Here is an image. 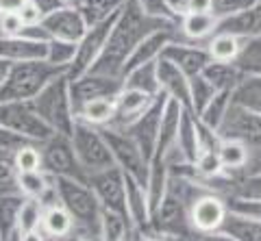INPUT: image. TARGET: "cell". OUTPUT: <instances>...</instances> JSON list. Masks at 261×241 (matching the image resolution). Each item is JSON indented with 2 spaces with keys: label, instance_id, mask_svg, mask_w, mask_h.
I'll use <instances>...</instances> for the list:
<instances>
[{
  "label": "cell",
  "instance_id": "51",
  "mask_svg": "<svg viewBox=\"0 0 261 241\" xmlns=\"http://www.w3.org/2000/svg\"><path fill=\"white\" fill-rule=\"evenodd\" d=\"M29 0H0V15L5 13H20V9Z\"/></svg>",
  "mask_w": 261,
  "mask_h": 241
},
{
  "label": "cell",
  "instance_id": "4",
  "mask_svg": "<svg viewBox=\"0 0 261 241\" xmlns=\"http://www.w3.org/2000/svg\"><path fill=\"white\" fill-rule=\"evenodd\" d=\"M65 72L68 70L57 68L46 59L11 63L9 74L0 87V102H31L53 78L65 74Z\"/></svg>",
  "mask_w": 261,
  "mask_h": 241
},
{
  "label": "cell",
  "instance_id": "39",
  "mask_svg": "<svg viewBox=\"0 0 261 241\" xmlns=\"http://www.w3.org/2000/svg\"><path fill=\"white\" fill-rule=\"evenodd\" d=\"M44 202L35 198H24V204L20 208V220H18V232H31V230H42L44 220Z\"/></svg>",
  "mask_w": 261,
  "mask_h": 241
},
{
  "label": "cell",
  "instance_id": "17",
  "mask_svg": "<svg viewBox=\"0 0 261 241\" xmlns=\"http://www.w3.org/2000/svg\"><path fill=\"white\" fill-rule=\"evenodd\" d=\"M218 31L238 35L240 39L261 35V0L246 5L244 9L226 15V18H220Z\"/></svg>",
  "mask_w": 261,
  "mask_h": 241
},
{
  "label": "cell",
  "instance_id": "32",
  "mask_svg": "<svg viewBox=\"0 0 261 241\" xmlns=\"http://www.w3.org/2000/svg\"><path fill=\"white\" fill-rule=\"evenodd\" d=\"M135 232L133 224L128 218L113 211L102 208V222H100V237L98 241H128L130 235Z\"/></svg>",
  "mask_w": 261,
  "mask_h": 241
},
{
  "label": "cell",
  "instance_id": "64",
  "mask_svg": "<svg viewBox=\"0 0 261 241\" xmlns=\"http://www.w3.org/2000/svg\"><path fill=\"white\" fill-rule=\"evenodd\" d=\"M50 241H55V239H50Z\"/></svg>",
  "mask_w": 261,
  "mask_h": 241
},
{
  "label": "cell",
  "instance_id": "22",
  "mask_svg": "<svg viewBox=\"0 0 261 241\" xmlns=\"http://www.w3.org/2000/svg\"><path fill=\"white\" fill-rule=\"evenodd\" d=\"M170 165L163 155H152L150 159V170H148V180H146V191H148V200H150V213L159 206V202L168 194L170 187ZM152 218V215H150Z\"/></svg>",
  "mask_w": 261,
  "mask_h": 241
},
{
  "label": "cell",
  "instance_id": "60",
  "mask_svg": "<svg viewBox=\"0 0 261 241\" xmlns=\"http://www.w3.org/2000/svg\"><path fill=\"white\" fill-rule=\"evenodd\" d=\"M5 191H13V189H3V187H0V196H3V194H5Z\"/></svg>",
  "mask_w": 261,
  "mask_h": 241
},
{
  "label": "cell",
  "instance_id": "46",
  "mask_svg": "<svg viewBox=\"0 0 261 241\" xmlns=\"http://www.w3.org/2000/svg\"><path fill=\"white\" fill-rule=\"evenodd\" d=\"M24 31V22L18 13H5L0 15V35L5 37H15V35H22Z\"/></svg>",
  "mask_w": 261,
  "mask_h": 241
},
{
  "label": "cell",
  "instance_id": "58",
  "mask_svg": "<svg viewBox=\"0 0 261 241\" xmlns=\"http://www.w3.org/2000/svg\"><path fill=\"white\" fill-rule=\"evenodd\" d=\"M7 241H18V232H15V235H11V237L7 239Z\"/></svg>",
  "mask_w": 261,
  "mask_h": 241
},
{
  "label": "cell",
  "instance_id": "37",
  "mask_svg": "<svg viewBox=\"0 0 261 241\" xmlns=\"http://www.w3.org/2000/svg\"><path fill=\"white\" fill-rule=\"evenodd\" d=\"M235 66H238L244 74L261 76V35L244 39L240 57L235 59Z\"/></svg>",
  "mask_w": 261,
  "mask_h": 241
},
{
  "label": "cell",
  "instance_id": "33",
  "mask_svg": "<svg viewBox=\"0 0 261 241\" xmlns=\"http://www.w3.org/2000/svg\"><path fill=\"white\" fill-rule=\"evenodd\" d=\"M126 3L128 0H79L74 7L83 13L87 26H94V24L107 20L109 15L118 13Z\"/></svg>",
  "mask_w": 261,
  "mask_h": 241
},
{
  "label": "cell",
  "instance_id": "43",
  "mask_svg": "<svg viewBox=\"0 0 261 241\" xmlns=\"http://www.w3.org/2000/svg\"><path fill=\"white\" fill-rule=\"evenodd\" d=\"M137 5H140V9L148 15V18H154V20H163V22H176L178 20L172 15L170 11V7L166 0H135Z\"/></svg>",
  "mask_w": 261,
  "mask_h": 241
},
{
  "label": "cell",
  "instance_id": "26",
  "mask_svg": "<svg viewBox=\"0 0 261 241\" xmlns=\"http://www.w3.org/2000/svg\"><path fill=\"white\" fill-rule=\"evenodd\" d=\"M124 89H137L157 98L161 96V85H159V72H157V61L142 63L124 74Z\"/></svg>",
  "mask_w": 261,
  "mask_h": 241
},
{
  "label": "cell",
  "instance_id": "62",
  "mask_svg": "<svg viewBox=\"0 0 261 241\" xmlns=\"http://www.w3.org/2000/svg\"><path fill=\"white\" fill-rule=\"evenodd\" d=\"M0 241H7V239H5V237H3V232H0Z\"/></svg>",
  "mask_w": 261,
  "mask_h": 241
},
{
  "label": "cell",
  "instance_id": "40",
  "mask_svg": "<svg viewBox=\"0 0 261 241\" xmlns=\"http://www.w3.org/2000/svg\"><path fill=\"white\" fill-rule=\"evenodd\" d=\"M74 57H76V44L63 42V39H48V50H46L48 63L63 70H70Z\"/></svg>",
  "mask_w": 261,
  "mask_h": 241
},
{
  "label": "cell",
  "instance_id": "63",
  "mask_svg": "<svg viewBox=\"0 0 261 241\" xmlns=\"http://www.w3.org/2000/svg\"><path fill=\"white\" fill-rule=\"evenodd\" d=\"M250 3H257V0H250Z\"/></svg>",
  "mask_w": 261,
  "mask_h": 241
},
{
  "label": "cell",
  "instance_id": "12",
  "mask_svg": "<svg viewBox=\"0 0 261 241\" xmlns=\"http://www.w3.org/2000/svg\"><path fill=\"white\" fill-rule=\"evenodd\" d=\"M124 89V78L98 74V72H85L83 76L70 78V94L72 104H74V113L79 117V111L87 102L98 98H118V94Z\"/></svg>",
  "mask_w": 261,
  "mask_h": 241
},
{
  "label": "cell",
  "instance_id": "3",
  "mask_svg": "<svg viewBox=\"0 0 261 241\" xmlns=\"http://www.w3.org/2000/svg\"><path fill=\"white\" fill-rule=\"evenodd\" d=\"M33 109L37 115L50 126V131L57 135H65L70 137L76 124V113L74 104H72V94H70V76L68 72L53 78L35 98L31 100Z\"/></svg>",
  "mask_w": 261,
  "mask_h": 241
},
{
  "label": "cell",
  "instance_id": "34",
  "mask_svg": "<svg viewBox=\"0 0 261 241\" xmlns=\"http://www.w3.org/2000/svg\"><path fill=\"white\" fill-rule=\"evenodd\" d=\"M233 102L244 109L255 111V113H261V76L244 74L233 92Z\"/></svg>",
  "mask_w": 261,
  "mask_h": 241
},
{
  "label": "cell",
  "instance_id": "44",
  "mask_svg": "<svg viewBox=\"0 0 261 241\" xmlns=\"http://www.w3.org/2000/svg\"><path fill=\"white\" fill-rule=\"evenodd\" d=\"M29 143H33V141H29L27 137H22V135H18V133L9 131V128L0 126V152H3L5 157L13 159L15 152H18L20 148H24V146H29Z\"/></svg>",
  "mask_w": 261,
  "mask_h": 241
},
{
  "label": "cell",
  "instance_id": "18",
  "mask_svg": "<svg viewBox=\"0 0 261 241\" xmlns=\"http://www.w3.org/2000/svg\"><path fill=\"white\" fill-rule=\"evenodd\" d=\"M152 102H154L152 96L144 94V92L122 89L116 98V117H113V122L109 126L118 128V131H124V128L133 124Z\"/></svg>",
  "mask_w": 261,
  "mask_h": 241
},
{
  "label": "cell",
  "instance_id": "23",
  "mask_svg": "<svg viewBox=\"0 0 261 241\" xmlns=\"http://www.w3.org/2000/svg\"><path fill=\"white\" fill-rule=\"evenodd\" d=\"M220 18L214 13H185L178 22V31L185 42L202 44L218 31Z\"/></svg>",
  "mask_w": 261,
  "mask_h": 241
},
{
  "label": "cell",
  "instance_id": "16",
  "mask_svg": "<svg viewBox=\"0 0 261 241\" xmlns=\"http://www.w3.org/2000/svg\"><path fill=\"white\" fill-rule=\"evenodd\" d=\"M161 57L172 61L174 66L181 68L190 78L196 74H202V70H205L211 61L205 46L194 44V42H185V39H176V42L168 44Z\"/></svg>",
  "mask_w": 261,
  "mask_h": 241
},
{
  "label": "cell",
  "instance_id": "48",
  "mask_svg": "<svg viewBox=\"0 0 261 241\" xmlns=\"http://www.w3.org/2000/svg\"><path fill=\"white\" fill-rule=\"evenodd\" d=\"M18 15L22 18L24 26H33V24H39V22H42V18H44V13L39 11L37 7L31 3V0H29V3L22 7V9H20V13H18Z\"/></svg>",
  "mask_w": 261,
  "mask_h": 241
},
{
  "label": "cell",
  "instance_id": "47",
  "mask_svg": "<svg viewBox=\"0 0 261 241\" xmlns=\"http://www.w3.org/2000/svg\"><path fill=\"white\" fill-rule=\"evenodd\" d=\"M211 5H214V15L218 18H226V15H231L235 11L244 9L246 5H250V0H211Z\"/></svg>",
  "mask_w": 261,
  "mask_h": 241
},
{
  "label": "cell",
  "instance_id": "35",
  "mask_svg": "<svg viewBox=\"0 0 261 241\" xmlns=\"http://www.w3.org/2000/svg\"><path fill=\"white\" fill-rule=\"evenodd\" d=\"M113 117H116V98L92 100L79 111V119H83V122L98 126V128L109 126L113 122Z\"/></svg>",
  "mask_w": 261,
  "mask_h": 241
},
{
  "label": "cell",
  "instance_id": "14",
  "mask_svg": "<svg viewBox=\"0 0 261 241\" xmlns=\"http://www.w3.org/2000/svg\"><path fill=\"white\" fill-rule=\"evenodd\" d=\"M168 96L161 94L154 98V102L150 104L144 113L135 119L130 126L124 128V133L130 135L137 146L144 150V155L152 159L154 150H157V139H159V126H161V115H163V107H166Z\"/></svg>",
  "mask_w": 261,
  "mask_h": 241
},
{
  "label": "cell",
  "instance_id": "42",
  "mask_svg": "<svg viewBox=\"0 0 261 241\" xmlns=\"http://www.w3.org/2000/svg\"><path fill=\"white\" fill-rule=\"evenodd\" d=\"M228 211L238 213L242 218L261 222V198H248V196H231L226 200Z\"/></svg>",
  "mask_w": 261,
  "mask_h": 241
},
{
  "label": "cell",
  "instance_id": "56",
  "mask_svg": "<svg viewBox=\"0 0 261 241\" xmlns=\"http://www.w3.org/2000/svg\"><path fill=\"white\" fill-rule=\"evenodd\" d=\"M61 241H96V239H87V237H81V235H76V232H72V235H68Z\"/></svg>",
  "mask_w": 261,
  "mask_h": 241
},
{
  "label": "cell",
  "instance_id": "13",
  "mask_svg": "<svg viewBox=\"0 0 261 241\" xmlns=\"http://www.w3.org/2000/svg\"><path fill=\"white\" fill-rule=\"evenodd\" d=\"M89 187L94 189L98 202L105 211H113L128 218L126 213V176L120 167H109V170L96 172L89 176Z\"/></svg>",
  "mask_w": 261,
  "mask_h": 241
},
{
  "label": "cell",
  "instance_id": "9",
  "mask_svg": "<svg viewBox=\"0 0 261 241\" xmlns=\"http://www.w3.org/2000/svg\"><path fill=\"white\" fill-rule=\"evenodd\" d=\"M0 126L9 128V131L22 135L33 143H46L53 137V131L42 117L37 115V111L33 109L31 102H0Z\"/></svg>",
  "mask_w": 261,
  "mask_h": 241
},
{
  "label": "cell",
  "instance_id": "24",
  "mask_svg": "<svg viewBox=\"0 0 261 241\" xmlns=\"http://www.w3.org/2000/svg\"><path fill=\"white\" fill-rule=\"evenodd\" d=\"M183 104L176 102L172 98L166 100L163 107V115H161V126H159V139H157V150L154 155H166L176 143V135H178V126H181V117H183Z\"/></svg>",
  "mask_w": 261,
  "mask_h": 241
},
{
  "label": "cell",
  "instance_id": "29",
  "mask_svg": "<svg viewBox=\"0 0 261 241\" xmlns=\"http://www.w3.org/2000/svg\"><path fill=\"white\" fill-rule=\"evenodd\" d=\"M244 39H240L238 35L231 33H222V31H216L207 42L205 48L209 52L211 61H224V63H235V59L240 57Z\"/></svg>",
  "mask_w": 261,
  "mask_h": 241
},
{
  "label": "cell",
  "instance_id": "5",
  "mask_svg": "<svg viewBox=\"0 0 261 241\" xmlns=\"http://www.w3.org/2000/svg\"><path fill=\"white\" fill-rule=\"evenodd\" d=\"M70 139H72V146L76 150L81 165L85 167V172L89 176L96 174V172L109 170V167L116 165L113 163V155H111L109 143L98 126L87 124L83 119H76Z\"/></svg>",
  "mask_w": 261,
  "mask_h": 241
},
{
  "label": "cell",
  "instance_id": "57",
  "mask_svg": "<svg viewBox=\"0 0 261 241\" xmlns=\"http://www.w3.org/2000/svg\"><path fill=\"white\" fill-rule=\"evenodd\" d=\"M79 0H63V5H76Z\"/></svg>",
  "mask_w": 261,
  "mask_h": 241
},
{
  "label": "cell",
  "instance_id": "41",
  "mask_svg": "<svg viewBox=\"0 0 261 241\" xmlns=\"http://www.w3.org/2000/svg\"><path fill=\"white\" fill-rule=\"evenodd\" d=\"M13 167L15 172H35L42 170L44 161H42V146L39 143H29V146L20 148L13 155Z\"/></svg>",
  "mask_w": 261,
  "mask_h": 241
},
{
  "label": "cell",
  "instance_id": "6",
  "mask_svg": "<svg viewBox=\"0 0 261 241\" xmlns=\"http://www.w3.org/2000/svg\"><path fill=\"white\" fill-rule=\"evenodd\" d=\"M100 131H102L105 139H107L109 148H111L116 167H120L126 176L140 180L146 187L148 170H150V159L144 155V150L137 146V141L130 137V135H126L124 131H118V128H113V126H105Z\"/></svg>",
  "mask_w": 261,
  "mask_h": 241
},
{
  "label": "cell",
  "instance_id": "59",
  "mask_svg": "<svg viewBox=\"0 0 261 241\" xmlns=\"http://www.w3.org/2000/svg\"><path fill=\"white\" fill-rule=\"evenodd\" d=\"M0 161H11V159H9V157H5L3 152H0Z\"/></svg>",
  "mask_w": 261,
  "mask_h": 241
},
{
  "label": "cell",
  "instance_id": "55",
  "mask_svg": "<svg viewBox=\"0 0 261 241\" xmlns=\"http://www.w3.org/2000/svg\"><path fill=\"white\" fill-rule=\"evenodd\" d=\"M9 70H11V63L5 61V59H0V87H3L7 74H9Z\"/></svg>",
  "mask_w": 261,
  "mask_h": 241
},
{
  "label": "cell",
  "instance_id": "2",
  "mask_svg": "<svg viewBox=\"0 0 261 241\" xmlns=\"http://www.w3.org/2000/svg\"><path fill=\"white\" fill-rule=\"evenodd\" d=\"M57 194L59 202L68 208V213L74 220V232L81 237L96 239L100 237V222H102V206L98 202L94 189L89 183L74 180V178H57Z\"/></svg>",
  "mask_w": 261,
  "mask_h": 241
},
{
  "label": "cell",
  "instance_id": "20",
  "mask_svg": "<svg viewBox=\"0 0 261 241\" xmlns=\"http://www.w3.org/2000/svg\"><path fill=\"white\" fill-rule=\"evenodd\" d=\"M46 50H48V42H35V39H29L22 35H15V37L0 35V59L9 63L46 59Z\"/></svg>",
  "mask_w": 261,
  "mask_h": 241
},
{
  "label": "cell",
  "instance_id": "49",
  "mask_svg": "<svg viewBox=\"0 0 261 241\" xmlns=\"http://www.w3.org/2000/svg\"><path fill=\"white\" fill-rule=\"evenodd\" d=\"M31 3L35 5L44 15L53 13V11H57V9H61L63 7V0H31Z\"/></svg>",
  "mask_w": 261,
  "mask_h": 241
},
{
  "label": "cell",
  "instance_id": "45",
  "mask_svg": "<svg viewBox=\"0 0 261 241\" xmlns=\"http://www.w3.org/2000/svg\"><path fill=\"white\" fill-rule=\"evenodd\" d=\"M233 196H248V198H261V172L244 174L235 183Z\"/></svg>",
  "mask_w": 261,
  "mask_h": 241
},
{
  "label": "cell",
  "instance_id": "61",
  "mask_svg": "<svg viewBox=\"0 0 261 241\" xmlns=\"http://www.w3.org/2000/svg\"><path fill=\"white\" fill-rule=\"evenodd\" d=\"M128 241H135V232H133V235H130V239Z\"/></svg>",
  "mask_w": 261,
  "mask_h": 241
},
{
  "label": "cell",
  "instance_id": "38",
  "mask_svg": "<svg viewBox=\"0 0 261 241\" xmlns=\"http://www.w3.org/2000/svg\"><path fill=\"white\" fill-rule=\"evenodd\" d=\"M216 94H218L216 87L211 85L202 74L192 76L190 78V111L198 115L200 111L211 102V98H214Z\"/></svg>",
  "mask_w": 261,
  "mask_h": 241
},
{
  "label": "cell",
  "instance_id": "28",
  "mask_svg": "<svg viewBox=\"0 0 261 241\" xmlns=\"http://www.w3.org/2000/svg\"><path fill=\"white\" fill-rule=\"evenodd\" d=\"M202 76L216 87V92H235V87L240 85L244 72L235 66V63L209 61V66L202 70Z\"/></svg>",
  "mask_w": 261,
  "mask_h": 241
},
{
  "label": "cell",
  "instance_id": "8",
  "mask_svg": "<svg viewBox=\"0 0 261 241\" xmlns=\"http://www.w3.org/2000/svg\"><path fill=\"white\" fill-rule=\"evenodd\" d=\"M42 170L57 178H74V180H89V174L81 165L76 150L72 146V139L65 135H53L46 143H42Z\"/></svg>",
  "mask_w": 261,
  "mask_h": 241
},
{
  "label": "cell",
  "instance_id": "52",
  "mask_svg": "<svg viewBox=\"0 0 261 241\" xmlns=\"http://www.w3.org/2000/svg\"><path fill=\"white\" fill-rule=\"evenodd\" d=\"M166 3L170 7V11H172V15L181 22V18L187 13V5H190V0H166Z\"/></svg>",
  "mask_w": 261,
  "mask_h": 241
},
{
  "label": "cell",
  "instance_id": "11",
  "mask_svg": "<svg viewBox=\"0 0 261 241\" xmlns=\"http://www.w3.org/2000/svg\"><path fill=\"white\" fill-rule=\"evenodd\" d=\"M228 215L226 200L214 189H202L187 208V222L194 232H218L222 230Z\"/></svg>",
  "mask_w": 261,
  "mask_h": 241
},
{
  "label": "cell",
  "instance_id": "10",
  "mask_svg": "<svg viewBox=\"0 0 261 241\" xmlns=\"http://www.w3.org/2000/svg\"><path fill=\"white\" fill-rule=\"evenodd\" d=\"M120 11L109 15L107 20L98 22V24H94V26H89L85 31V35L81 37V42L76 44V57H74V61H72V66L68 70V76L70 78L83 76L85 72H89V70L94 68V63L102 54L105 46H107V39L111 35V28H113V24H116Z\"/></svg>",
  "mask_w": 261,
  "mask_h": 241
},
{
  "label": "cell",
  "instance_id": "7",
  "mask_svg": "<svg viewBox=\"0 0 261 241\" xmlns=\"http://www.w3.org/2000/svg\"><path fill=\"white\" fill-rule=\"evenodd\" d=\"M218 133L222 139H238L246 143L250 150V163L252 161H261V113H255V111L244 109L233 102L222 126L218 128ZM255 172H261V165Z\"/></svg>",
  "mask_w": 261,
  "mask_h": 241
},
{
  "label": "cell",
  "instance_id": "27",
  "mask_svg": "<svg viewBox=\"0 0 261 241\" xmlns=\"http://www.w3.org/2000/svg\"><path fill=\"white\" fill-rule=\"evenodd\" d=\"M174 146L181 150V155L194 163L200 150V139H198V117L192 113L190 109H183V117H181V126H178V135H176V143Z\"/></svg>",
  "mask_w": 261,
  "mask_h": 241
},
{
  "label": "cell",
  "instance_id": "54",
  "mask_svg": "<svg viewBox=\"0 0 261 241\" xmlns=\"http://www.w3.org/2000/svg\"><path fill=\"white\" fill-rule=\"evenodd\" d=\"M135 241H166V239L152 230H135Z\"/></svg>",
  "mask_w": 261,
  "mask_h": 241
},
{
  "label": "cell",
  "instance_id": "19",
  "mask_svg": "<svg viewBox=\"0 0 261 241\" xmlns=\"http://www.w3.org/2000/svg\"><path fill=\"white\" fill-rule=\"evenodd\" d=\"M157 72H159L161 94L181 102L185 109H190V76L181 68H176L172 61H168L163 57L157 61Z\"/></svg>",
  "mask_w": 261,
  "mask_h": 241
},
{
  "label": "cell",
  "instance_id": "30",
  "mask_svg": "<svg viewBox=\"0 0 261 241\" xmlns=\"http://www.w3.org/2000/svg\"><path fill=\"white\" fill-rule=\"evenodd\" d=\"M24 204V196L18 189L5 191L0 196V232L5 239L18 232V220H20V208Z\"/></svg>",
  "mask_w": 261,
  "mask_h": 241
},
{
  "label": "cell",
  "instance_id": "36",
  "mask_svg": "<svg viewBox=\"0 0 261 241\" xmlns=\"http://www.w3.org/2000/svg\"><path fill=\"white\" fill-rule=\"evenodd\" d=\"M231 104H233V92H218L214 98H211V102L196 117H198L205 126L218 131V128L222 126L228 109H231Z\"/></svg>",
  "mask_w": 261,
  "mask_h": 241
},
{
  "label": "cell",
  "instance_id": "21",
  "mask_svg": "<svg viewBox=\"0 0 261 241\" xmlns=\"http://www.w3.org/2000/svg\"><path fill=\"white\" fill-rule=\"evenodd\" d=\"M126 176V174H124ZM126 213L128 220L133 224L135 230H148L150 228V200H148V191L146 187L126 176Z\"/></svg>",
  "mask_w": 261,
  "mask_h": 241
},
{
  "label": "cell",
  "instance_id": "53",
  "mask_svg": "<svg viewBox=\"0 0 261 241\" xmlns=\"http://www.w3.org/2000/svg\"><path fill=\"white\" fill-rule=\"evenodd\" d=\"M18 241H50L42 230H31V232H18Z\"/></svg>",
  "mask_w": 261,
  "mask_h": 241
},
{
  "label": "cell",
  "instance_id": "31",
  "mask_svg": "<svg viewBox=\"0 0 261 241\" xmlns=\"http://www.w3.org/2000/svg\"><path fill=\"white\" fill-rule=\"evenodd\" d=\"M220 163L226 172H244L250 163V150L246 143H242L238 139H222L218 148Z\"/></svg>",
  "mask_w": 261,
  "mask_h": 241
},
{
  "label": "cell",
  "instance_id": "1",
  "mask_svg": "<svg viewBox=\"0 0 261 241\" xmlns=\"http://www.w3.org/2000/svg\"><path fill=\"white\" fill-rule=\"evenodd\" d=\"M170 24H176V22H163V20L148 18L135 0H128L122 7L116 24H113L102 54L98 57V61L94 63V68L89 72L124 78V66L130 57V52L135 50V46L146 35H150L152 31H157L161 26H170Z\"/></svg>",
  "mask_w": 261,
  "mask_h": 241
},
{
  "label": "cell",
  "instance_id": "15",
  "mask_svg": "<svg viewBox=\"0 0 261 241\" xmlns=\"http://www.w3.org/2000/svg\"><path fill=\"white\" fill-rule=\"evenodd\" d=\"M42 26L46 28L50 39H63V42H72V44H79L81 37L85 35V31L89 28L83 13L74 5H63L61 9L44 15Z\"/></svg>",
  "mask_w": 261,
  "mask_h": 241
},
{
  "label": "cell",
  "instance_id": "25",
  "mask_svg": "<svg viewBox=\"0 0 261 241\" xmlns=\"http://www.w3.org/2000/svg\"><path fill=\"white\" fill-rule=\"evenodd\" d=\"M42 232L48 239H55V241H61V239H65L68 235L74 232V220H72L68 208H65L61 202L44 208Z\"/></svg>",
  "mask_w": 261,
  "mask_h": 241
},
{
  "label": "cell",
  "instance_id": "50",
  "mask_svg": "<svg viewBox=\"0 0 261 241\" xmlns=\"http://www.w3.org/2000/svg\"><path fill=\"white\" fill-rule=\"evenodd\" d=\"M214 5L211 0H190L187 5V13H214Z\"/></svg>",
  "mask_w": 261,
  "mask_h": 241
}]
</instances>
